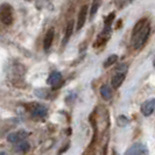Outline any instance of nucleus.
I'll return each instance as SVG.
<instances>
[{"label":"nucleus","instance_id":"f8f14e48","mask_svg":"<svg viewBox=\"0 0 155 155\" xmlns=\"http://www.w3.org/2000/svg\"><path fill=\"white\" fill-rule=\"evenodd\" d=\"M72 31H74V21H69L68 25H67V28H65V36H64V40H63V45H65L69 41Z\"/></svg>","mask_w":155,"mask_h":155},{"label":"nucleus","instance_id":"f257e3e1","mask_svg":"<svg viewBox=\"0 0 155 155\" xmlns=\"http://www.w3.org/2000/svg\"><path fill=\"white\" fill-rule=\"evenodd\" d=\"M149 34H150V25H149V22H147L143 26L142 29H140L135 35L132 36L134 49H140V48H142L143 45L147 42L148 38H149Z\"/></svg>","mask_w":155,"mask_h":155},{"label":"nucleus","instance_id":"ddd939ff","mask_svg":"<svg viewBox=\"0 0 155 155\" xmlns=\"http://www.w3.org/2000/svg\"><path fill=\"white\" fill-rule=\"evenodd\" d=\"M101 97L105 99V101H110L111 97H112V92H111V89L109 85H103L101 87Z\"/></svg>","mask_w":155,"mask_h":155},{"label":"nucleus","instance_id":"0eeeda50","mask_svg":"<svg viewBox=\"0 0 155 155\" xmlns=\"http://www.w3.org/2000/svg\"><path fill=\"white\" fill-rule=\"evenodd\" d=\"M86 15H87V6L84 5L83 7L81 8V11H79V14H78V20H77V31H79L83 26H84V23H85V20H86Z\"/></svg>","mask_w":155,"mask_h":155},{"label":"nucleus","instance_id":"6ab92c4d","mask_svg":"<svg viewBox=\"0 0 155 155\" xmlns=\"http://www.w3.org/2000/svg\"><path fill=\"white\" fill-rule=\"evenodd\" d=\"M117 71H119V72H126L127 71V64H120L117 68Z\"/></svg>","mask_w":155,"mask_h":155},{"label":"nucleus","instance_id":"dca6fc26","mask_svg":"<svg viewBox=\"0 0 155 155\" xmlns=\"http://www.w3.org/2000/svg\"><path fill=\"white\" fill-rule=\"evenodd\" d=\"M34 93H35V96H36V97L45 99V98H47V97H48L49 91H48L47 89H36V90L34 91Z\"/></svg>","mask_w":155,"mask_h":155},{"label":"nucleus","instance_id":"39448f33","mask_svg":"<svg viewBox=\"0 0 155 155\" xmlns=\"http://www.w3.org/2000/svg\"><path fill=\"white\" fill-rule=\"evenodd\" d=\"M155 111V98L153 99H148L142 105H141V113L145 117L150 116Z\"/></svg>","mask_w":155,"mask_h":155},{"label":"nucleus","instance_id":"412c9836","mask_svg":"<svg viewBox=\"0 0 155 155\" xmlns=\"http://www.w3.org/2000/svg\"><path fill=\"white\" fill-rule=\"evenodd\" d=\"M154 68H155V61H154Z\"/></svg>","mask_w":155,"mask_h":155},{"label":"nucleus","instance_id":"4468645a","mask_svg":"<svg viewBox=\"0 0 155 155\" xmlns=\"http://www.w3.org/2000/svg\"><path fill=\"white\" fill-rule=\"evenodd\" d=\"M114 16H116L114 12H112L111 14H109V15L106 16V19L104 20V29L111 31V25H112L113 20H114Z\"/></svg>","mask_w":155,"mask_h":155},{"label":"nucleus","instance_id":"20e7f679","mask_svg":"<svg viewBox=\"0 0 155 155\" xmlns=\"http://www.w3.org/2000/svg\"><path fill=\"white\" fill-rule=\"evenodd\" d=\"M27 135H28V133L26 132V131L20 130V131H16V132L8 134L7 140L9 142H12V143H18L20 141H23V140L27 138Z\"/></svg>","mask_w":155,"mask_h":155},{"label":"nucleus","instance_id":"1a4fd4ad","mask_svg":"<svg viewBox=\"0 0 155 155\" xmlns=\"http://www.w3.org/2000/svg\"><path fill=\"white\" fill-rule=\"evenodd\" d=\"M54 36H55L54 29L50 28L49 31H47L46 36H45V41H43V48H45V50H48L51 47L53 41H54Z\"/></svg>","mask_w":155,"mask_h":155},{"label":"nucleus","instance_id":"a211bd4d","mask_svg":"<svg viewBox=\"0 0 155 155\" xmlns=\"http://www.w3.org/2000/svg\"><path fill=\"white\" fill-rule=\"evenodd\" d=\"M130 123V120H128V118L125 116H119L117 118V124L119 125V126H121V127H124L126 125Z\"/></svg>","mask_w":155,"mask_h":155},{"label":"nucleus","instance_id":"2eb2a0df","mask_svg":"<svg viewBox=\"0 0 155 155\" xmlns=\"http://www.w3.org/2000/svg\"><path fill=\"white\" fill-rule=\"evenodd\" d=\"M101 0H93L92 1V5L90 7V16L93 18V16L97 14L98 9H99V6H101Z\"/></svg>","mask_w":155,"mask_h":155},{"label":"nucleus","instance_id":"7ed1b4c3","mask_svg":"<svg viewBox=\"0 0 155 155\" xmlns=\"http://www.w3.org/2000/svg\"><path fill=\"white\" fill-rule=\"evenodd\" d=\"M148 149L142 143H134L130 149H127L126 155H147Z\"/></svg>","mask_w":155,"mask_h":155},{"label":"nucleus","instance_id":"423d86ee","mask_svg":"<svg viewBox=\"0 0 155 155\" xmlns=\"http://www.w3.org/2000/svg\"><path fill=\"white\" fill-rule=\"evenodd\" d=\"M62 83V75L61 72L58 71H53L50 75H49V78H48V84H50L54 87H57Z\"/></svg>","mask_w":155,"mask_h":155},{"label":"nucleus","instance_id":"6e6552de","mask_svg":"<svg viewBox=\"0 0 155 155\" xmlns=\"http://www.w3.org/2000/svg\"><path fill=\"white\" fill-rule=\"evenodd\" d=\"M125 74H126V72H119V71H117V74L113 76L112 81H111V85H112V87L117 89V87H119V86L124 83Z\"/></svg>","mask_w":155,"mask_h":155},{"label":"nucleus","instance_id":"aec40b11","mask_svg":"<svg viewBox=\"0 0 155 155\" xmlns=\"http://www.w3.org/2000/svg\"><path fill=\"white\" fill-rule=\"evenodd\" d=\"M0 155H7V154H6L5 152H1V154H0Z\"/></svg>","mask_w":155,"mask_h":155},{"label":"nucleus","instance_id":"9d476101","mask_svg":"<svg viewBox=\"0 0 155 155\" xmlns=\"http://www.w3.org/2000/svg\"><path fill=\"white\" fill-rule=\"evenodd\" d=\"M47 112H48V110H47L46 106L38 104V105L34 106V109L31 111V114L34 117H45L47 116Z\"/></svg>","mask_w":155,"mask_h":155},{"label":"nucleus","instance_id":"9b49d317","mask_svg":"<svg viewBox=\"0 0 155 155\" xmlns=\"http://www.w3.org/2000/svg\"><path fill=\"white\" fill-rule=\"evenodd\" d=\"M29 148H31V146H29L28 142H26V141H20V142H18L15 145L14 149H15L18 153H26V152L29 150Z\"/></svg>","mask_w":155,"mask_h":155},{"label":"nucleus","instance_id":"f3484780","mask_svg":"<svg viewBox=\"0 0 155 155\" xmlns=\"http://www.w3.org/2000/svg\"><path fill=\"white\" fill-rule=\"evenodd\" d=\"M117 60H118V56H117V55H111V56H109V57L106 58V61L104 62V68L111 67L112 64H114V63L117 62Z\"/></svg>","mask_w":155,"mask_h":155},{"label":"nucleus","instance_id":"f03ea898","mask_svg":"<svg viewBox=\"0 0 155 155\" xmlns=\"http://www.w3.org/2000/svg\"><path fill=\"white\" fill-rule=\"evenodd\" d=\"M1 21L7 26L13 21V11L8 4H4L1 6Z\"/></svg>","mask_w":155,"mask_h":155}]
</instances>
